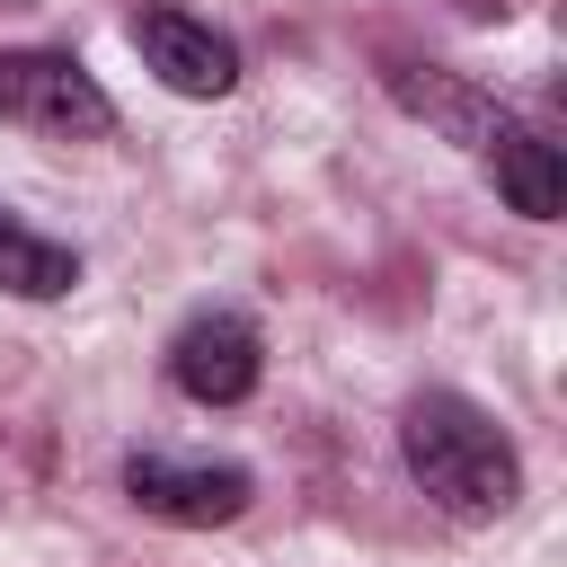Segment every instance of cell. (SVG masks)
<instances>
[{"label": "cell", "mask_w": 567, "mask_h": 567, "mask_svg": "<svg viewBox=\"0 0 567 567\" xmlns=\"http://www.w3.org/2000/svg\"><path fill=\"white\" fill-rule=\"evenodd\" d=\"M257 372H266L257 328H248V319H230V310L186 319V328H177V346H168V381H177L195 408H239V399L257 390Z\"/></svg>", "instance_id": "obj_4"}, {"label": "cell", "mask_w": 567, "mask_h": 567, "mask_svg": "<svg viewBox=\"0 0 567 567\" xmlns=\"http://www.w3.org/2000/svg\"><path fill=\"white\" fill-rule=\"evenodd\" d=\"M133 44H142V62L159 71V89H177V97H230V89H239V44L213 35V27L186 18V9H142V18H133Z\"/></svg>", "instance_id": "obj_5"}, {"label": "cell", "mask_w": 567, "mask_h": 567, "mask_svg": "<svg viewBox=\"0 0 567 567\" xmlns=\"http://www.w3.org/2000/svg\"><path fill=\"white\" fill-rule=\"evenodd\" d=\"M478 151H487V168H496V195H505L523 221H558V204H567V159H558V142H540L532 124H496Z\"/></svg>", "instance_id": "obj_6"}, {"label": "cell", "mask_w": 567, "mask_h": 567, "mask_svg": "<svg viewBox=\"0 0 567 567\" xmlns=\"http://www.w3.org/2000/svg\"><path fill=\"white\" fill-rule=\"evenodd\" d=\"M399 452H408V478H416L452 523H496V514H514V496H523V461H514L505 425H496L478 399H461V390L408 399Z\"/></svg>", "instance_id": "obj_1"}, {"label": "cell", "mask_w": 567, "mask_h": 567, "mask_svg": "<svg viewBox=\"0 0 567 567\" xmlns=\"http://www.w3.org/2000/svg\"><path fill=\"white\" fill-rule=\"evenodd\" d=\"M0 9H9V0H0Z\"/></svg>", "instance_id": "obj_8"}, {"label": "cell", "mask_w": 567, "mask_h": 567, "mask_svg": "<svg viewBox=\"0 0 567 567\" xmlns=\"http://www.w3.org/2000/svg\"><path fill=\"white\" fill-rule=\"evenodd\" d=\"M0 115L44 142H97L115 133V97L71 53H0Z\"/></svg>", "instance_id": "obj_2"}, {"label": "cell", "mask_w": 567, "mask_h": 567, "mask_svg": "<svg viewBox=\"0 0 567 567\" xmlns=\"http://www.w3.org/2000/svg\"><path fill=\"white\" fill-rule=\"evenodd\" d=\"M0 284H9L18 301H62V292L80 284V257H71L62 239H44L35 221H18V213L0 204Z\"/></svg>", "instance_id": "obj_7"}, {"label": "cell", "mask_w": 567, "mask_h": 567, "mask_svg": "<svg viewBox=\"0 0 567 567\" xmlns=\"http://www.w3.org/2000/svg\"><path fill=\"white\" fill-rule=\"evenodd\" d=\"M124 496L159 523H186V532H213V523H239L248 514V470L239 461H177V452H133L124 461Z\"/></svg>", "instance_id": "obj_3"}]
</instances>
